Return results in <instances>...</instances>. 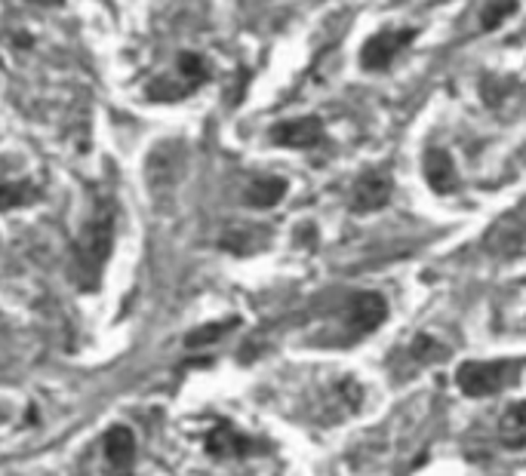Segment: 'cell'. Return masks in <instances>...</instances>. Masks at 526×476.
<instances>
[{"instance_id": "obj_14", "label": "cell", "mask_w": 526, "mask_h": 476, "mask_svg": "<svg viewBox=\"0 0 526 476\" xmlns=\"http://www.w3.org/2000/svg\"><path fill=\"white\" fill-rule=\"evenodd\" d=\"M514 10H517V0H493V4H489L487 10H484L480 28H484V31H493V28H499L502 22H505Z\"/></svg>"}, {"instance_id": "obj_10", "label": "cell", "mask_w": 526, "mask_h": 476, "mask_svg": "<svg viewBox=\"0 0 526 476\" xmlns=\"http://www.w3.org/2000/svg\"><path fill=\"white\" fill-rule=\"evenodd\" d=\"M250 443L237 434L234 428H228V424H219V428L213 430L210 437H206V452L215 458H228V455H247Z\"/></svg>"}, {"instance_id": "obj_11", "label": "cell", "mask_w": 526, "mask_h": 476, "mask_svg": "<svg viewBox=\"0 0 526 476\" xmlns=\"http://www.w3.org/2000/svg\"><path fill=\"white\" fill-rule=\"evenodd\" d=\"M105 458L114 467H127L136 458V437L129 428H111L105 434Z\"/></svg>"}, {"instance_id": "obj_4", "label": "cell", "mask_w": 526, "mask_h": 476, "mask_svg": "<svg viewBox=\"0 0 526 476\" xmlns=\"http://www.w3.org/2000/svg\"><path fill=\"white\" fill-rule=\"evenodd\" d=\"M413 38H416V31H381L376 38L366 40L364 53H360V62H364L366 71L388 68V65L394 62V56H398Z\"/></svg>"}, {"instance_id": "obj_18", "label": "cell", "mask_w": 526, "mask_h": 476, "mask_svg": "<svg viewBox=\"0 0 526 476\" xmlns=\"http://www.w3.org/2000/svg\"><path fill=\"white\" fill-rule=\"evenodd\" d=\"M31 4H38V6H56V4H62V0H31Z\"/></svg>"}, {"instance_id": "obj_7", "label": "cell", "mask_w": 526, "mask_h": 476, "mask_svg": "<svg viewBox=\"0 0 526 476\" xmlns=\"http://www.w3.org/2000/svg\"><path fill=\"white\" fill-rule=\"evenodd\" d=\"M388 320V305L379 292H360L355 301H351V311H348V323L351 329L357 332H373L379 329L381 323Z\"/></svg>"}, {"instance_id": "obj_16", "label": "cell", "mask_w": 526, "mask_h": 476, "mask_svg": "<svg viewBox=\"0 0 526 476\" xmlns=\"http://www.w3.org/2000/svg\"><path fill=\"white\" fill-rule=\"evenodd\" d=\"M179 74L185 77V83H188V86H197L206 77L204 59H200V56H194V53H182V56H179Z\"/></svg>"}, {"instance_id": "obj_2", "label": "cell", "mask_w": 526, "mask_h": 476, "mask_svg": "<svg viewBox=\"0 0 526 476\" xmlns=\"http://www.w3.org/2000/svg\"><path fill=\"white\" fill-rule=\"evenodd\" d=\"M487 252H493L495 258H517L526 249V212L511 209L502 219L493 221V228L484 237Z\"/></svg>"}, {"instance_id": "obj_12", "label": "cell", "mask_w": 526, "mask_h": 476, "mask_svg": "<svg viewBox=\"0 0 526 476\" xmlns=\"http://www.w3.org/2000/svg\"><path fill=\"white\" fill-rule=\"evenodd\" d=\"M284 194H286L284 178H256V182L247 187L243 200H247L250 206L268 209V206H277L280 200H284Z\"/></svg>"}, {"instance_id": "obj_1", "label": "cell", "mask_w": 526, "mask_h": 476, "mask_svg": "<svg viewBox=\"0 0 526 476\" xmlns=\"http://www.w3.org/2000/svg\"><path fill=\"white\" fill-rule=\"evenodd\" d=\"M114 243V212L102 209L83 225L75 240V277L81 280L83 290H92L102 277V268L111 255Z\"/></svg>"}, {"instance_id": "obj_8", "label": "cell", "mask_w": 526, "mask_h": 476, "mask_svg": "<svg viewBox=\"0 0 526 476\" xmlns=\"http://www.w3.org/2000/svg\"><path fill=\"white\" fill-rule=\"evenodd\" d=\"M425 182H428L431 191L437 194H450L456 191V166H452V157L446 154L443 148H431L428 154H425Z\"/></svg>"}, {"instance_id": "obj_6", "label": "cell", "mask_w": 526, "mask_h": 476, "mask_svg": "<svg viewBox=\"0 0 526 476\" xmlns=\"http://www.w3.org/2000/svg\"><path fill=\"white\" fill-rule=\"evenodd\" d=\"M391 200V178L385 172H366V176L357 178L355 185V197H351V206L357 212H373V209H381Z\"/></svg>"}, {"instance_id": "obj_3", "label": "cell", "mask_w": 526, "mask_h": 476, "mask_svg": "<svg viewBox=\"0 0 526 476\" xmlns=\"http://www.w3.org/2000/svg\"><path fill=\"white\" fill-rule=\"evenodd\" d=\"M511 366L508 363H462L456 372V385L465 396H493L505 387Z\"/></svg>"}, {"instance_id": "obj_17", "label": "cell", "mask_w": 526, "mask_h": 476, "mask_svg": "<svg viewBox=\"0 0 526 476\" xmlns=\"http://www.w3.org/2000/svg\"><path fill=\"white\" fill-rule=\"evenodd\" d=\"M413 353H416V359H422V363H434V359H441L446 351L434 342V338L419 335V338L413 342Z\"/></svg>"}, {"instance_id": "obj_13", "label": "cell", "mask_w": 526, "mask_h": 476, "mask_svg": "<svg viewBox=\"0 0 526 476\" xmlns=\"http://www.w3.org/2000/svg\"><path fill=\"white\" fill-rule=\"evenodd\" d=\"M38 200V191L31 185H22V182H0V212L4 209H16L22 203H31Z\"/></svg>"}, {"instance_id": "obj_5", "label": "cell", "mask_w": 526, "mask_h": 476, "mask_svg": "<svg viewBox=\"0 0 526 476\" xmlns=\"http://www.w3.org/2000/svg\"><path fill=\"white\" fill-rule=\"evenodd\" d=\"M274 145L280 148H314L323 139V126L317 117H299V120H286V124L271 129Z\"/></svg>"}, {"instance_id": "obj_15", "label": "cell", "mask_w": 526, "mask_h": 476, "mask_svg": "<svg viewBox=\"0 0 526 476\" xmlns=\"http://www.w3.org/2000/svg\"><path fill=\"white\" fill-rule=\"evenodd\" d=\"M234 326V320H225V323H210V326H200L197 332H191L188 338H185V344L188 348H204V344H213L219 342L222 335H225L228 329Z\"/></svg>"}, {"instance_id": "obj_9", "label": "cell", "mask_w": 526, "mask_h": 476, "mask_svg": "<svg viewBox=\"0 0 526 476\" xmlns=\"http://www.w3.org/2000/svg\"><path fill=\"white\" fill-rule=\"evenodd\" d=\"M499 439L508 449H523L526 446V400L511 402L499 421Z\"/></svg>"}]
</instances>
